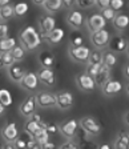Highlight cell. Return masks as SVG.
Instances as JSON below:
<instances>
[{"label": "cell", "mask_w": 129, "mask_h": 149, "mask_svg": "<svg viewBox=\"0 0 129 149\" xmlns=\"http://www.w3.org/2000/svg\"><path fill=\"white\" fill-rule=\"evenodd\" d=\"M19 39H20V45L25 51H35L41 44L40 33L32 25H27V27L23 28L20 35H19Z\"/></svg>", "instance_id": "6da1fadb"}, {"label": "cell", "mask_w": 129, "mask_h": 149, "mask_svg": "<svg viewBox=\"0 0 129 149\" xmlns=\"http://www.w3.org/2000/svg\"><path fill=\"white\" fill-rule=\"evenodd\" d=\"M79 125L81 127V130L84 133H86L91 137H96L101 132V127L98 124V121L92 116H85V117L80 118Z\"/></svg>", "instance_id": "7a4b0ae2"}, {"label": "cell", "mask_w": 129, "mask_h": 149, "mask_svg": "<svg viewBox=\"0 0 129 149\" xmlns=\"http://www.w3.org/2000/svg\"><path fill=\"white\" fill-rule=\"evenodd\" d=\"M89 53H91V49L86 45H80V47L69 45V48H68V55H69L71 60H73L75 63H79V64H86Z\"/></svg>", "instance_id": "3957f363"}, {"label": "cell", "mask_w": 129, "mask_h": 149, "mask_svg": "<svg viewBox=\"0 0 129 149\" xmlns=\"http://www.w3.org/2000/svg\"><path fill=\"white\" fill-rule=\"evenodd\" d=\"M35 102L39 108H53L56 107V95L51 92H47V91H43V92H37L35 95Z\"/></svg>", "instance_id": "277c9868"}, {"label": "cell", "mask_w": 129, "mask_h": 149, "mask_svg": "<svg viewBox=\"0 0 129 149\" xmlns=\"http://www.w3.org/2000/svg\"><path fill=\"white\" fill-rule=\"evenodd\" d=\"M109 39H111V33H109L105 28L91 33V43L93 44L95 49H98V51L107 48L108 43H109Z\"/></svg>", "instance_id": "5b68a950"}, {"label": "cell", "mask_w": 129, "mask_h": 149, "mask_svg": "<svg viewBox=\"0 0 129 149\" xmlns=\"http://www.w3.org/2000/svg\"><path fill=\"white\" fill-rule=\"evenodd\" d=\"M56 28V19L52 15H43L39 19V33L41 39H45Z\"/></svg>", "instance_id": "8992f818"}, {"label": "cell", "mask_w": 129, "mask_h": 149, "mask_svg": "<svg viewBox=\"0 0 129 149\" xmlns=\"http://www.w3.org/2000/svg\"><path fill=\"white\" fill-rule=\"evenodd\" d=\"M59 132L67 139L73 140L77 136V132H79V121L75 120V118L65 121V123L59 125Z\"/></svg>", "instance_id": "52a82bcc"}, {"label": "cell", "mask_w": 129, "mask_h": 149, "mask_svg": "<svg viewBox=\"0 0 129 149\" xmlns=\"http://www.w3.org/2000/svg\"><path fill=\"white\" fill-rule=\"evenodd\" d=\"M19 84H20V87L24 91H27V92H35V91H37L40 83H39V79H37L35 72H25L24 77L22 79V81Z\"/></svg>", "instance_id": "ba28073f"}, {"label": "cell", "mask_w": 129, "mask_h": 149, "mask_svg": "<svg viewBox=\"0 0 129 149\" xmlns=\"http://www.w3.org/2000/svg\"><path fill=\"white\" fill-rule=\"evenodd\" d=\"M105 24H107V23H105V20L103 19V16L100 15V13H92V15H89L88 19L85 20V25L91 33L97 32V31H100V29H104Z\"/></svg>", "instance_id": "9c48e42d"}, {"label": "cell", "mask_w": 129, "mask_h": 149, "mask_svg": "<svg viewBox=\"0 0 129 149\" xmlns=\"http://www.w3.org/2000/svg\"><path fill=\"white\" fill-rule=\"evenodd\" d=\"M108 47H109V51H111V52L121 53V52H125V51L128 49V41H126V39L124 36L116 35V36L109 39Z\"/></svg>", "instance_id": "30bf717a"}, {"label": "cell", "mask_w": 129, "mask_h": 149, "mask_svg": "<svg viewBox=\"0 0 129 149\" xmlns=\"http://www.w3.org/2000/svg\"><path fill=\"white\" fill-rule=\"evenodd\" d=\"M39 83L44 84L47 87H53L56 84V76L52 68H40L36 72Z\"/></svg>", "instance_id": "8fae6325"}, {"label": "cell", "mask_w": 129, "mask_h": 149, "mask_svg": "<svg viewBox=\"0 0 129 149\" xmlns=\"http://www.w3.org/2000/svg\"><path fill=\"white\" fill-rule=\"evenodd\" d=\"M75 102L73 95H72L69 91H61L56 95V107H59L60 109L65 111V109H69Z\"/></svg>", "instance_id": "7c38bea8"}, {"label": "cell", "mask_w": 129, "mask_h": 149, "mask_svg": "<svg viewBox=\"0 0 129 149\" xmlns=\"http://www.w3.org/2000/svg\"><path fill=\"white\" fill-rule=\"evenodd\" d=\"M76 84L79 89L80 91H84V92H92L95 91V88L97 87L91 76H88L86 73H80L76 76Z\"/></svg>", "instance_id": "4fadbf2b"}, {"label": "cell", "mask_w": 129, "mask_h": 149, "mask_svg": "<svg viewBox=\"0 0 129 149\" xmlns=\"http://www.w3.org/2000/svg\"><path fill=\"white\" fill-rule=\"evenodd\" d=\"M123 89V84L120 81L113 80V79H109L107 83H104L101 85V91L104 93V96L107 97H113L116 96L117 93H120Z\"/></svg>", "instance_id": "5bb4252c"}, {"label": "cell", "mask_w": 129, "mask_h": 149, "mask_svg": "<svg viewBox=\"0 0 129 149\" xmlns=\"http://www.w3.org/2000/svg\"><path fill=\"white\" fill-rule=\"evenodd\" d=\"M36 109H37V105H36V102H35L33 96H28L27 99L19 105V112H20V115H22L23 117H27V118L31 117L35 112H36Z\"/></svg>", "instance_id": "9a60e30c"}, {"label": "cell", "mask_w": 129, "mask_h": 149, "mask_svg": "<svg viewBox=\"0 0 129 149\" xmlns=\"http://www.w3.org/2000/svg\"><path fill=\"white\" fill-rule=\"evenodd\" d=\"M84 15L80 12V11H76V9H72L71 12L67 15V23L71 25L73 29H80L84 25Z\"/></svg>", "instance_id": "2e32d148"}, {"label": "cell", "mask_w": 129, "mask_h": 149, "mask_svg": "<svg viewBox=\"0 0 129 149\" xmlns=\"http://www.w3.org/2000/svg\"><path fill=\"white\" fill-rule=\"evenodd\" d=\"M1 137L7 143H13L19 137V129L16 123H8L6 127L1 129Z\"/></svg>", "instance_id": "e0dca14e"}, {"label": "cell", "mask_w": 129, "mask_h": 149, "mask_svg": "<svg viewBox=\"0 0 129 149\" xmlns=\"http://www.w3.org/2000/svg\"><path fill=\"white\" fill-rule=\"evenodd\" d=\"M7 72H8L9 79H11L13 83H20L25 74V69L23 68L20 64H17V63H13L11 67H8V71Z\"/></svg>", "instance_id": "ac0fdd59"}, {"label": "cell", "mask_w": 129, "mask_h": 149, "mask_svg": "<svg viewBox=\"0 0 129 149\" xmlns=\"http://www.w3.org/2000/svg\"><path fill=\"white\" fill-rule=\"evenodd\" d=\"M41 128L43 127H41L40 123H37L36 120H33V118L31 117V118H28L27 123L24 124V132H25V134L33 137L37 132H40Z\"/></svg>", "instance_id": "d6986e66"}, {"label": "cell", "mask_w": 129, "mask_h": 149, "mask_svg": "<svg viewBox=\"0 0 129 149\" xmlns=\"http://www.w3.org/2000/svg\"><path fill=\"white\" fill-rule=\"evenodd\" d=\"M114 149H129L128 130H120L117 133V139L114 141Z\"/></svg>", "instance_id": "ffe728a7"}, {"label": "cell", "mask_w": 129, "mask_h": 149, "mask_svg": "<svg viewBox=\"0 0 129 149\" xmlns=\"http://www.w3.org/2000/svg\"><path fill=\"white\" fill-rule=\"evenodd\" d=\"M109 79H111V69L107 68L105 65L101 64V67H100V71H98V73L96 74V77H95L96 85H100V87H101L103 84L107 83Z\"/></svg>", "instance_id": "44dd1931"}, {"label": "cell", "mask_w": 129, "mask_h": 149, "mask_svg": "<svg viewBox=\"0 0 129 149\" xmlns=\"http://www.w3.org/2000/svg\"><path fill=\"white\" fill-rule=\"evenodd\" d=\"M64 35H65V32H64L63 28H55V29H53V31L51 32L45 39H47V41H48L49 44L56 45V44H59L63 39H64Z\"/></svg>", "instance_id": "7402d4cb"}, {"label": "cell", "mask_w": 129, "mask_h": 149, "mask_svg": "<svg viewBox=\"0 0 129 149\" xmlns=\"http://www.w3.org/2000/svg\"><path fill=\"white\" fill-rule=\"evenodd\" d=\"M129 25V17L125 13H117L116 17L113 19V27L119 31H124Z\"/></svg>", "instance_id": "603a6c76"}, {"label": "cell", "mask_w": 129, "mask_h": 149, "mask_svg": "<svg viewBox=\"0 0 129 149\" xmlns=\"http://www.w3.org/2000/svg\"><path fill=\"white\" fill-rule=\"evenodd\" d=\"M17 45V40L15 37H7L4 40H0V55L1 53H9Z\"/></svg>", "instance_id": "cb8c5ba5"}, {"label": "cell", "mask_w": 129, "mask_h": 149, "mask_svg": "<svg viewBox=\"0 0 129 149\" xmlns=\"http://www.w3.org/2000/svg\"><path fill=\"white\" fill-rule=\"evenodd\" d=\"M44 9L49 13H56L63 8L61 0H44Z\"/></svg>", "instance_id": "d4e9b609"}, {"label": "cell", "mask_w": 129, "mask_h": 149, "mask_svg": "<svg viewBox=\"0 0 129 149\" xmlns=\"http://www.w3.org/2000/svg\"><path fill=\"white\" fill-rule=\"evenodd\" d=\"M13 16H15L13 15V4L8 3L0 8V22L1 23L8 22L9 19H12Z\"/></svg>", "instance_id": "484cf974"}, {"label": "cell", "mask_w": 129, "mask_h": 149, "mask_svg": "<svg viewBox=\"0 0 129 149\" xmlns=\"http://www.w3.org/2000/svg\"><path fill=\"white\" fill-rule=\"evenodd\" d=\"M117 63V56L116 53L111 52V51H105L103 52V65H105L107 68L111 69L112 67H114Z\"/></svg>", "instance_id": "4316f807"}, {"label": "cell", "mask_w": 129, "mask_h": 149, "mask_svg": "<svg viewBox=\"0 0 129 149\" xmlns=\"http://www.w3.org/2000/svg\"><path fill=\"white\" fill-rule=\"evenodd\" d=\"M86 64L89 65H101L103 64V52L98 49H93L91 51L86 60Z\"/></svg>", "instance_id": "83f0119b"}, {"label": "cell", "mask_w": 129, "mask_h": 149, "mask_svg": "<svg viewBox=\"0 0 129 149\" xmlns=\"http://www.w3.org/2000/svg\"><path fill=\"white\" fill-rule=\"evenodd\" d=\"M39 61H40V64H41V68H52V65L55 64V56L48 52L40 53Z\"/></svg>", "instance_id": "f1b7e54d"}, {"label": "cell", "mask_w": 129, "mask_h": 149, "mask_svg": "<svg viewBox=\"0 0 129 149\" xmlns=\"http://www.w3.org/2000/svg\"><path fill=\"white\" fill-rule=\"evenodd\" d=\"M12 95H11V92H9L8 89H0V104L3 107H9V105H12Z\"/></svg>", "instance_id": "f546056e"}, {"label": "cell", "mask_w": 129, "mask_h": 149, "mask_svg": "<svg viewBox=\"0 0 129 149\" xmlns=\"http://www.w3.org/2000/svg\"><path fill=\"white\" fill-rule=\"evenodd\" d=\"M9 53H11V56L13 57L15 63H16V61H22V60H24L25 56H27V51H25L22 45H16L15 48H13V49Z\"/></svg>", "instance_id": "4dcf8cb0"}, {"label": "cell", "mask_w": 129, "mask_h": 149, "mask_svg": "<svg viewBox=\"0 0 129 149\" xmlns=\"http://www.w3.org/2000/svg\"><path fill=\"white\" fill-rule=\"evenodd\" d=\"M28 8H29V6H28L27 3L15 4V6H13V15L17 16V17H23V16L28 12Z\"/></svg>", "instance_id": "1f68e13d"}, {"label": "cell", "mask_w": 129, "mask_h": 149, "mask_svg": "<svg viewBox=\"0 0 129 149\" xmlns=\"http://www.w3.org/2000/svg\"><path fill=\"white\" fill-rule=\"evenodd\" d=\"M13 63H15V60H13V57L11 56V53H1V55H0V69L6 68V67L8 68Z\"/></svg>", "instance_id": "d6a6232c"}, {"label": "cell", "mask_w": 129, "mask_h": 149, "mask_svg": "<svg viewBox=\"0 0 129 149\" xmlns=\"http://www.w3.org/2000/svg\"><path fill=\"white\" fill-rule=\"evenodd\" d=\"M49 137H51V136L48 134V132H47L44 128H41L40 132H37V133L33 136V139L36 140L40 145H43V144H45V143H48V141H49Z\"/></svg>", "instance_id": "836d02e7"}, {"label": "cell", "mask_w": 129, "mask_h": 149, "mask_svg": "<svg viewBox=\"0 0 129 149\" xmlns=\"http://www.w3.org/2000/svg\"><path fill=\"white\" fill-rule=\"evenodd\" d=\"M100 15L103 16V19H104V20H105V23H107V22H113V19L116 17V15H117V13L114 12V11H113V9H112V8H109V7H108V8L103 9V11H101V13H100Z\"/></svg>", "instance_id": "e575fe53"}, {"label": "cell", "mask_w": 129, "mask_h": 149, "mask_svg": "<svg viewBox=\"0 0 129 149\" xmlns=\"http://www.w3.org/2000/svg\"><path fill=\"white\" fill-rule=\"evenodd\" d=\"M86 67H85V72L84 73H86L88 76H91V77L95 80V77H96V74L98 73V71H100V67L101 65H89V64H85Z\"/></svg>", "instance_id": "d590c367"}, {"label": "cell", "mask_w": 129, "mask_h": 149, "mask_svg": "<svg viewBox=\"0 0 129 149\" xmlns=\"http://www.w3.org/2000/svg\"><path fill=\"white\" fill-rule=\"evenodd\" d=\"M84 45V37L80 33H73L71 36V47H80Z\"/></svg>", "instance_id": "8d00e7d4"}, {"label": "cell", "mask_w": 129, "mask_h": 149, "mask_svg": "<svg viewBox=\"0 0 129 149\" xmlns=\"http://www.w3.org/2000/svg\"><path fill=\"white\" fill-rule=\"evenodd\" d=\"M7 37H9V27L7 23L0 22V40H4Z\"/></svg>", "instance_id": "74e56055"}, {"label": "cell", "mask_w": 129, "mask_h": 149, "mask_svg": "<svg viewBox=\"0 0 129 149\" xmlns=\"http://www.w3.org/2000/svg\"><path fill=\"white\" fill-rule=\"evenodd\" d=\"M123 7H124L123 0H109V8H112L116 13H117V11H120Z\"/></svg>", "instance_id": "f35d334b"}, {"label": "cell", "mask_w": 129, "mask_h": 149, "mask_svg": "<svg viewBox=\"0 0 129 149\" xmlns=\"http://www.w3.org/2000/svg\"><path fill=\"white\" fill-rule=\"evenodd\" d=\"M44 129L48 132L49 136H51V134H56L59 132V125L56 124V123H47Z\"/></svg>", "instance_id": "ab89813d"}, {"label": "cell", "mask_w": 129, "mask_h": 149, "mask_svg": "<svg viewBox=\"0 0 129 149\" xmlns=\"http://www.w3.org/2000/svg\"><path fill=\"white\" fill-rule=\"evenodd\" d=\"M13 145H15L16 149H27V140L24 137L19 136L17 139L13 141Z\"/></svg>", "instance_id": "60d3db41"}, {"label": "cell", "mask_w": 129, "mask_h": 149, "mask_svg": "<svg viewBox=\"0 0 129 149\" xmlns=\"http://www.w3.org/2000/svg\"><path fill=\"white\" fill-rule=\"evenodd\" d=\"M59 149H80V146H79V143L73 141V140H69L67 143L61 144L59 146Z\"/></svg>", "instance_id": "b9f144b4"}, {"label": "cell", "mask_w": 129, "mask_h": 149, "mask_svg": "<svg viewBox=\"0 0 129 149\" xmlns=\"http://www.w3.org/2000/svg\"><path fill=\"white\" fill-rule=\"evenodd\" d=\"M27 149H41V145L37 143V141L33 139V137L28 136V140H27Z\"/></svg>", "instance_id": "7bdbcfd3"}, {"label": "cell", "mask_w": 129, "mask_h": 149, "mask_svg": "<svg viewBox=\"0 0 129 149\" xmlns=\"http://www.w3.org/2000/svg\"><path fill=\"white\" fill-rule=\"evenodd\" d=\"M75 6H77L79 8H89V7L95 6V1L93 0H88V1H84V0H77V1H75Z\"/></svg>", "instance_id": "ee69618b"}, {"label": "cell", "mask_w": 129, "mask_h": 149, "mask_svg": "<svg viewBox=\"0 0 129 149\" xmlns=\"http://www.w3.org/2000/svg\"><path fill=\"white\" fill-rule=\"evenodd\" d=\"M95 6L103 11V9H105V8H108V7H109V0H96Z\"/></svg>", "instance_id": "f6af8a7d"}, {"label": "cell", "mask_w": 129, "mask_h": 149, "mask_svg": "<svg viewBox=\"0 0 129 149\" xmlns=\"http://www.w3.org/2000/svg\"><path fill=\"white\" fill-rule=\"evenodd\" d=\"M80 146V149H97L98 146L96 145L95 143H92V141H84L83 145H79Z\"/></svg>", "instance_id": "bcb514c9"}, {"label": "cell", "mask_w": 129, "mask_h": 149, "mask_svg": "<svg viewBox=\"0 0 129 149\" xmlns=\"http://www.w3.org/2000/svg\"><path fill=\"white\" fill-rule=\"evenodd\" d=\"M61 4H63V8H72L75 6V1H72V0H64V1H61Z\"/></svg>", "instance_id": "7dc6e473"}, {"label": "cell", "mask_w": 129, "mask_h": 149, "mask_svg": "<svg viewBox=\"0 0 129 149\" xmlns=\"http://www.w3.org/2000/svg\"><path fill=\"white\" fill-rule=\"evenodd\" d=\"M41 149H56V145H55V143H52V141H48V143L41 145Z\"/></svg>", "instance_id": "c3c4849f"}, {"label": "cell", "mask_w": 129, "mask_h": 149, "mask_svg": "<svg viewBox=\"0 0 129 149\" xmlns=\"http://www.w3.org/2000/svg\"><path fill=\"white\" fill-rule=\"evenodd\" d=\"M3 149H16V148H15V145H13V143H6Z\"/></svg>", "instance_id": "681fc988"}, {"label": "cell", "mask_w": 129, "mask_h": 149, "mask_svg": "<svg viewBox=\"0 0 129 149\" xmlns=\"http://www.w3.org/2000/svg\"><path fill=\"white\" fill-rule=\"evenodd\" d=\"M97 149H112V148L109 144H101V145H98Z\"/></svg>", "instance_id": "f907efd6"}, {"label": "cell", "mask_w": 129, "mask_h": 149, "mask_svg": "<svg viewBox=\"0 0 129 149\" xmlns=\"http://www.w3.org/2000/svg\"><path fill=\"white\" fill-rule=\"evenodd\" d=\"M33 4H36V6H41L43 7V4H44V0H33Z\"/></svg>", "instance_id": "816d5d0a"}, {"label": "cell", "mask_w": 129, "mask_h": 149, "mask_svg": "<svg viewBox=\"0 0 129 149\" xmlns=\"http://www.w3.org/2000/svg\"><path fill=\"white\" fill-rule=\"evenodd\" d=\"M8 3H9V0H0V8L4 7L6 4H8Z\"/></svg>", "instance_id": "f5cc1de1"}, {"label": "cell", "mask_w": 129, "mask_h": 149, "mask_svg": "<svg viewBox=\"0 0 129 149\" xmlns=\"http://www.w3.org/2000/svg\"><path fill=\"white\" fill-rule=\"evenodd\" d=\"M4 112H6V107H3L1 104H0V116H3Z\"/></svg>", "instance_id": "db71d44e"}, {"label": "cell", "mask_w": 129, "mask_h": 149, "mask_svg": "<svg viewBox=\"0 0 129 149\" xmlns=\"http://www.w3.org/2000/svg\"><path fill=\"white\" fill-rule=\"evenodd\" d=\"M125 77H128V65L125 67Z\"/></svg>", "instance_id": "11a10c76"}, {"label": "cell", "mask_w": 129, "mask_h": 149, "mask_svg": "<svg viewBox=\"0 0 129 149\" xmlns=\"http://www.w3.org/2000/svg\"><path fill=\"white\" fill-rule=\"evenodd\" d=\"M0 149H3V146H1V145H0Z\"/></svg>", "instance_id": "9f6ffc18"}]
</instances>
